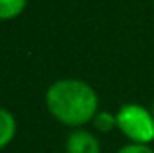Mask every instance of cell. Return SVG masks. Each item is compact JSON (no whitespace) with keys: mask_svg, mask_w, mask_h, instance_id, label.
Instances as JSON below:
<instances>
[{"mask_svg":"<svg viewBox=\"0 0 154 153\" xmlns=\"http://www.w3.org/2000/svg\"><path fill=\"white\" fill-rule=\"evenodd\" d=\"M91 122H93L97 132L109 133L111 130L116 128V115H113L111 112H97V115L93 117Z\"/></svg>","mask_w":154,"mask_h":153,"instance_id":"obj_6","label":"cell"},{"mask_svg":"<svg viewBox=\"0 0 154 153\" xmlns=\"http://www.w3.org/2000/svg\"><path fill=\"white\" fill-rule=\"evenodd\" d=\"M116 128L134 144H149L154 141V115L136 103L122 105L116 112Z\"/></svg>","mask_w":154,"mask_h":153,"instance_id":"obj_2","label":"cell"},{"mask_svg":"<svg viewBox=\"0 0 154 153\" xmlns=\"http://www.w3.org/2000/svg\"><path fill=\"white\" fill-rule=\"evenodd\" d=\"M65 150L66 153H100V144L91 132L75 128L66 137Z\"/></svg>","mask_w":154,"mask_h":153,"instance_id":"obj_3","label":"cell"},{"mask_svg":"<svg viewBox=\"0 0 154 153\" xmlns=\"http://www.w3.org/2000/svg\"><path fill=\"white\" fill-rule=\"evenodd\" d=\"M48 112L65 126L79 128L93 121L99 108L97 92L81 79H59L45 94Z\"/></svg>","mask_w":154,"mask_h":153,"instance_id":"obj_1","label":"cell"},{"mask_svg":"<svg viewBox=\"0 0 154 153\" xmlns=\"http://www.w3.org/2000/svg\"><path fill=\"white\" fill-rule=\"evenodd\" d=\"M16 135V119L5 108H0V150L11 144Z\"/></svg>","mask_w":154,"mask_h":153,"instance_id":"obj_4","label":"cell"},{"mask_svg":"<svg viewBox=\"0 0 154 153\" xmlns=\"http://www.w3.org/2000/svg\"><path fill=\"white\" fill-rule=\"evenodd\" d=\"M151 112H152V115H154V103H152V108H151Z\"/></svg>","mask_w":154,"mask_h":153,"instance_id":"obj_8","label":"cell"},{"mask_svg":"<svg viewBox=\"0 0 154 153\" xmlns=\"http://www.w3.org/2000/svg\"><path fill=\"white\" fill-rule=\"evenodd\" d=\"M116 153H154V150L149 148V144H134V142H129V144L122 146Z\"/></svg>","mask_w":154,"mask_h":153,"instance_id":"obj_7","label":"cell"},{"mask_svg":"<svg viewBox=\"0 0 154 153\" xmlns=\"http://www.w3.org/2000/svg\"><path fill=\"white\" fill-rule=\"evenodd\" d=\"M27 0H0V20H11L22 15Z\"/></svg>","mask_w":154,"mask_h":153,"instance_id":"obj_5","label":"cell"}]
</instances>
